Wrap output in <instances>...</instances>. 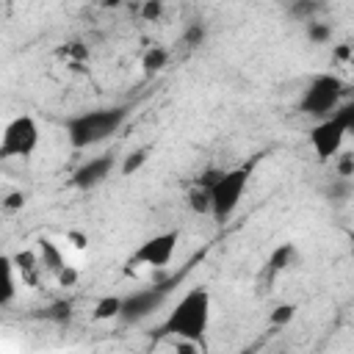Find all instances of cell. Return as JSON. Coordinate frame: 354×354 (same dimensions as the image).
<instances>
[{"label":"cell","instance_id":"1","mask_svg":"<svg viewBox=\"0 0 354 354\" xmlns=\"http://www.w3.org/2000/svg\"><path fill=\"white\" fill-rule=\"evenodd\" d=\"M210 290L202 288V285H194L188 288L177 304L169 310L160 332L163 335H171L177 340H188V343H199L205 335H207V326H210Z\"/></svg>","mask_w":354,"mask_h":354},{"label":"cell","instance_id":"2","mask_svg":"<svg viewBox=\"0 0 354 354\" xmlns=\"http://www.w3.org/2000/svg\"><path fill=\"white\" fill-rule=\"evenodd\" d=\"M124 122H127V105H108V108H91L69 116L64 122V130L72 149H88L94 144H102L113 133H119Z\"/></svg>","mask_w":354,"mask_h":354},{"label":"cell","instance_id":"3","mask_svg":"<svg viewBox=\"0 0 354 354\" xmlns=\"http://www.w3.org/2000/svg\"><path fill=\"white\" fill-rule=\"evenodd\" d=\"M354 127V102H340L329 116L310 127V147L318 160H329L343 149L348 130Z\"/></svg>","mask_w":354,"mask_h":354},{"label":"cell","instance_id":"4","mask_svg":"<svg viewBox=\"0 0 354 354\" xmlns=\"http://www.w3.org/2000/svg\"><path fill=\"white\" fill-rule=\"evenodd\" d=\"M246 185H249V166L221 169L213 177V183L207 185V191H210V216L216 221H227L238 210V205L246 194Z\"/></svg>","mask_w":354,"mask_h":354},{"label":"cell","instance_id":"5","mask_svg":"<svg viewBox=\"0 0 354 354\" xmlns=\"http://www.w3.org/2000/svg\"><path fill=\"white\" fill-rule=\"evenodd\" d=\"M343 94H346V83L337 77V75H315L307 88L301 91V100H299V111L307 113V116H315V119H324L329 116L340 102H343Z\"/></svg>","mask_w":354,"mask_h":354},{"label":"cell","instance_id":"6","mask_svg":"<svg viewBox=\"0 0 354 354\" xmlns=\"http://www.w3.org/2000/svg\"><path fill=\"white\" fill-rule=\"evenodd\" d=\"M39 124L33 116L22 113V116H14L3 133H0V160H11V158H30L39 147Z\"/></svg>","mask_w":354,"mask_h":354},{"label":"cell","instance_id":"7","mask_svg":"<svg viewBox=\"0 0 354 354\" xmlns=\"http://www.w3.org/2000/svg\"><path fill=\"white\" fill-rule=\"evenodd\" d=\"M180 243V232L169 230V232H158L147 241H141L133 254L127 257V268H163L171 263L174 252Z\"/></svg>","mask_w":354,"mask_h":354},{"label":"cell","instance_id":"8","mask_svg":"<svg viewBox=\"0 0 354 354\" xmlns=\"http://www.w3.org/2000/svg\"><path fill=\"white\" fill-rule=\"evenodd\" d=\"M163 296H166V288H141V290H133L130 296L122 299L119 318L127 321V324H136V321L152 315L160 307Z\"/></svg>","mask_w":354,"mask_h":354},{"label":"cell","instance_id":"9","mask_svg":"<svg viewBox=\"0 0 354 354\" xmlns=\"http://www.w3.org/2000/svg\"><path fill=\"white\" fill-rule=\"evenodd\" d=\"M116 166V155H97V158H88L86 163H80L75 171H72V185L80 188V191H88V188H97L102 185L111 171Z\"/></svg>","mask_w":354,"mask_h":354},{"label":"cell","instance_id":"10","mask_svg":"<svg viewBox=\"0 0 354 354\" xmlns=\"http://www.w3.org/2000/svg\"><path fill=\"white\" fill-rule=\"evenodd\" d=\"M36 257H39V266H41V271H47V274H58V271L66 266V260H64L61 249H58V246H55L50 238H41V241H39Z\"/></svg>","mask_w":354,"mask_h":354},{"label":"cell","instance_id":"11","mask_svg":"<svg viewBox=\"0 0 354 354\" xmlns=\"http://www.w3.org/2000/svg\"><path fill=\"white\" fill-rule=\"evenodd\" d=\"M14 257L0 254V307L11 304L17 296V279H14Z\"/></svg>","mask_w":354,"mask_h":354},{"label":"cell","instance_id":"12","mask_svg":"<svg viewBox=\"0 0 354 354\" xmlns=\"http://www.w3.org/2000/svg\"><path fill=\"white\" fill-rule=\"evenodd\" d=\"M14 268L17 271H22V279L28 282V285H36V279H39V271H41V266H39V257H36V252H19V254H14Z\"/></svg>","mask_w":354,"mask_h":354},{"label":"cell","instance_id":"13","mask_svg":"<svg viewBox=\"0 0 354 354\" xmlns=\"http://www.w3.org/2000/svg\"><path fill=\"white\" fill-rule=\"evenodd\" d=\"M166 64H169V50H166V47H149V50L144 53V58H141V66H144L147 75L166 69Z\"/></svg>","mask_w":354,"mask_h":354},{"label":"cell","instance_id":"14","mask_svg":"<svg viewBox=\"0 0 354 354\" xmlns=\"http://www.w3.org/2000/svg\"><path fill=\"white\" fill-rule=\"evenodd\" d=\"M188 207H191L194 213H199V216H207V213H210V191H207V185L196 183V185L188 191Z\"/></svg>","mask_w":354,"mask_h":354},{"label":"cell","instance_id":"15","mask_svg":"<svg viewBox=\"0 0 354 354\" xmlns=\"http://www.w3.org/2000/svg\"><path fill=\"white\" fill-rule=\"evenodd\" d=\"M119 307H122V299H119V296H102V299L94 304L91 318H94V321H111V318H119Z\"/></svg>","mask_w":354,"mask_h":354},{"label":"cell","instance_id":"16","mask_svg":"<svg viewBox=\"0 0 354 354\" xmlns=\"http://www.w3.org/2000/svg\"><path fill=\"white\" fill-rule=\"evenodd\" d=\"M293 257H296V246H293V243H282V246H277V249L271 252V257H268V268H271V271L290 268Z\"/></svg>","mask_w":354,"mask_h":354},{"label":"cell","instance_id":"17","mask_svg":"<svg viewBox=\"0 0 354 354\" xmlns=\"http://www.w3.org/2000/svg\"><path fill=\"white\" fill-rule=\"evenodd\" d=\"M147 158H149V147H138V149H133L130 155H124V160H122V166H119L122 177L136 174V171H138V169L147 163Z\"/></svg>","mask_w":354,"mask_h":354},{"label":"cell","instance_id":"18","mask_svg":"<svg viewBox=\"0 0 354 354\" xmlns=\"http://www.w3.org/2000/svg\"><path fill=\"white\" fill-rule=\"evenodd\" d=\"M296 304H277L271 313H268V321H271V326H288L293 318H296Z\"/></svg>","mask_w":354,"mask_h":354},{"label":"cell","instance_id":"19","mask_svg":"<svg viewBox=\"0 0 354 354\" xmlns=\"http://www.w3.org/2000/svg\"><path fill=\"white\" fill-rule=\"evenodd\" d=\"M160 14H163V0H144V6H141V19L155 22V19H160Z\"/></svg>","mask_w":354,"mask_h":354},{"label":"cell","instance_id":"20","mask_svg":"<svg viewBox=\"0 0 354 354\" xmlns=\"http://www.w3.org/2000/svg\"><path fill=\"white\" fill-rule=\"evenodd\" d=\"M55 279H58V285H64V288H72V285L77 282V271H75L72 266H64V268L55 274Z\"/></svg>","mask_w":354,"mask_h":354},{"label":"cell","instance_id":"21","mask_svg":"<svg viewBox=\"0 0 354 354\" xmlns=\"http://www.w3.org/2000/svg\"><path fill=\"white\" fill-rule=\"evenodd\" d=\"M22 205H25V196H22V194H8L6 202H3V207H8V210H17V207H22Z\"/></svg>","mask_w":354,"mask_h":354},{"label":"cell","instance_id":"22","mask_svg":"<svg viewBox=\"0 0 354 354\" xmlns=\"http://www.w3.org/2000/svg\"><path fill=\"white\" fill-rule=\"evenodd\" d=\"M307 33H310V39H315V41H324V39L329 36V30H326V28H318V25H310Z\"/></svg>","mask_w":354,"mask_h":354},{"label":"cell","instance_id":"23","mask_svg":"<svg viewBox=\"0 0 354 354\" xmlns=\"http://www.w3.org/2000/svg\"><path fill=\"white\" fill-rule=\"evenodd\" d=\"M69 241H75V249H86V235H80V232H69Z\"/></svg>","mask_w":354,"mask_h":354},{"label":"cell","instance_id":"24","mask_svg":"<svg viewBox=\"0 0 354 354\" xmlns=\"http://www.w3.org/2000/svg\"><path fill=\"white\" fill-rule=\"evenodd\" d=\"M100 3H102L105 8H116V6H122L124 0H100Z\"/></svg>","mask_w":354,"mask_h":354}]
</instances>
